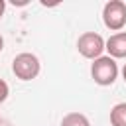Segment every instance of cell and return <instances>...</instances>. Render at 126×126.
I'll use <instances>...</instances> for the list:
<instances>
[{
    "mask_svg": "<svg viewBox=\"0 0 126 126\" xmlns=\"http://www.w3.org/2000/svg\"><path fill=\"white\" fill-rule=\"evenodd\" d=\"M91 77L100 87L112 85L116 81V77H118V65H116V61L112 57H108V55H102V57L94 59L93 65H91Z\"/></svg>",
    "mask_w": 126,
    "mask_h": 126,
    "instance_id": "cell-1",
    "label": "cell"
},
{
    "mask_svg": "<svg viewBox=\"0 0 126 126\" xmlns=\"http://www.w3.org/2000/svg\"><path fill=\"white\" fill-rule=\"evenodd\" d=\"M12 71H14V75H16L20 81H32V79H35V77L39 75L41 63H39V59H37L33 53L24 51V53H18V55L14 57V61H12Z\"/></svg>",
    "mask_w": 126,
    "mask_h": 126,
    "instance_id": "cell-2",
    "label": "cell"
},
{
    "mask_svg": "<svg viewBox=\"0 0 126 126\" xmlns=\"http://www.w3.org/2000/svg\"><path fill=\"white\" fill-rule=\"evenodd\" d=\"M104 47H106V41H104L102 35L96 33V32H85V33H81L79 39H77V49H79V53H81L83 57H87V59H93V61L98 59V57H102Z\"/></svg>",
    "mask_w": 126,
    "mask_h": 126,
    "instance_id": "cell-3",
    "label": "cell"
},
{
    "mask_svg": "<svg viewBox=\"0 0 126 126\" xmlns=\"http://www.w3.org/2000/svg\"><path fill=\"white\" fill-rule=\"evenodd\" d=\"M102 22L108 30L120 32L126 26V4L122 0H110L102 8Z\"/></svg>",
    "mask_w": 126,
    "mask_h": 126,
    "instance_id": "cell-4",
    "label": "cell"
},
{
    "mask_svg": "<svg viewBox=\"0 0 126 126\" xmlns=\"http://www.w3.org/2000/svg\"><path fill=\"white\" fill-rule=\"evenodd\" d=\"M104 49L108 51V57H112V59H126V32L112 33L106 39Z\"/></svg>",
    "mask_w": 126,
    "mask_h": 126,
    "instance_id": "cell-5",
    "label": "cell"
},
{
    "mask_svg": "<svg viewBox=\"0 0 126 126\" xmlns=\"http://www.w3.org/2000/svg\"><path fill=\"white\" fill-rule=\"evenodd\" d=\"M110 124L112 126H126V102H118L110 110Z\"/></svg>",
    "mask_w": 126,
    "mask_h": 126,
    "instance_id": "cell-6",
    "label": "cell"
},
{
    "mask_svg": "<svg viewBox=\"0 0 126 126\" xmlns=\"http://www.w3.org/2000/svg\"><path fill=\"white\" fill-rule=\"evenodd\" d=\"M61 126H91V120L83 112H69L63 116Z\"/></svg>",
    "mask_w": 126,
    "mask_h": 126,
    "instance_id": "cell-7",
    "label": "cell"
},
{
    "mask_svg": "<svg viewBox=\"0 0 126 126\" xmlns=\"http://www.w3.org/2000/svg\"><path fill=\"white\" fill-rule=\"evenodd\" d=\"M8 94H10V87H8V83L4 79H0V104L8 98Z\"/></svg>",
    "mask_w": 126,
    "mask_h": 126,
    "instance_id": "cell-8",
    "label": "cell"
},
{
    "mask_svg": "<svg viewBox=\"0 0 126 126\" xmlns=\"http://www.w3.org/2000/svg\"><path fill=\"white\" fill-rule=\"evenodd\" d=\"M4 10H6V2L0 0V20H2V16H4Z\"/></svg>",
    "mask_w": 126,
    "mask_h": 126,
    "instance_id": "cell-9",
    "label": "cell"
},
{
    "mask_svg": "<svg viewBox=\"0 0 126 126\" xmlns=\"http://www.w3.org/2000/svg\"><path fill=\"white\" fill-rule=\"evenodd\" d=\"M122 79H124V83H126V63H124V67H122Z\"/></svg>",
    "mask_w": 126,
    "mask_h": 126,
    "instance_id": "cell-10",
    "label": "cell"
},
{
    "mask_svg": "<svg viewBox=\"0 0 126 126\" xmlns=\"http://www.w3.org/2000/svg\"><path fill=\"white\" fill-rule=\"evenodd\" d=\"M2 49H4V37L0 35V51H2Z\"/></svg>",
    "mask_w": 126,
    "mask_h": 126,
    "instance_id": "cell-11",
    "label": "cell"
}]
</instances>
